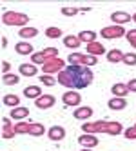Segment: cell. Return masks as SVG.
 I'll return each instance as SVG.
<instances>
[{"mask_svg": "<svg viewBox=\"0 0 136 151\" xmlns=\"http://www.w3.org/2000/svg\"><path fill=\"white\" fill-rule=\"evenodd\" d=\"M58 84H62L67 89H85L93 84L95 80V73L91 71V68L85 66H67L62 73L56 75Z\"/></svg>", "mask_w": 136, "mask_h": 151, "instance_id": "cell-1", "label": "cell"}, {"mask_svg": "<svg viewBox=\"0 0 136 151\" xmlns=\"http://www.w3.org/2000/svg\"><path fill=\"white\" fill-rule=\"evenodd\" d=\"M82 131L83 133H89V135H96V133H105L111 137H118L123 135V126L116 120H96V122H85L82 126Z\"/></svg>", "mask_w": 136, "mask_h": 151, "instance_id": "cell-2", "label": "cell"}, {"mask_svg": "<svg viewBox=\"0 0 136 151\" xmlns=\"http://www.w3.org/2000/svg\"><path fill=\"white\" fill-rule=\"evenodd\" d=\"M29 15L20 13V11H4L2 15V24L4 26H13V27H27Z\"/></svg>", "mask_w": 136, "mask_h": 151, "instance_id": "cell-3", "label": "cell"}, {"mask_svg": "<svg viewBox=\"0 0 136 151\" xmlns=\"http://www.w3.org/2000/svg\"><path fill=\"white\" fill-rule=\"evenodd\" d=\"M100 35L102 38H107V40H116V38H122L127 35V31H125L123 26H116V24H113V26H105V27H102L100 29Z\"/></svg>", "mask_w": 136, "mask_h": 151, "instance_id": "cell-4", "label": "cell"}, {"mask_svg": "<svg viewBox=\"0 0 136 151\" xmlns=\"http://www.w3.org/2000/svg\"><path fill=\"white\" fill-rule=\"evenodd\" d=\"M67 66H66V60L64 58H51V60H47L44 66H42V73L44 75H58V73H62Z\"/></svg>", "mask_w": 136, "mask_h": 151, "instance_id": "cell-5", "label": "cell"}, {"mask_svg": "<svg viewBox=\"0 0 136 151\" xmlns=\"http://www.w3.org/2000/svg\"><path fill=\"white\" fill-rule=\"evenodd\" d=\"M62 102H64L67 107H80V104H82V95H80V91H75V89H69V91H66L64 95H62Z\"/></svg>", "mask_w": 136, "mask_h": 151, "instance_id": "cell-6", "label": "cell"}, {"mask_svg": "<svg viewBox=\"0 0 136 151\" xmlns=\"http://www.w3.org/2000/svg\"><path fill=\"white\" fill-rule=\"evenodd\" d=\"M47 138L51 142H62L66 138V127L64 126H51L47 129Z\"/></svg>", "mask_w": 136, "mask_h": 151, "instance_id": "cell-7", "label": "cell"}, {"mask_svg": "<svg viewBox=\"0 0 136 151\" xmlns=\"http://www.w3.org/2000/svg\"><path fill=\"white\" fill-rule=\"evenodd\" d=\"M16 137L15 126H11V118L9 116H2V138L4 140H11Z\"/></svg>", "mask_w": 136, "mask_h": 151, "instance_id": "cell-8", "label": "cell"}, {"mask_svg": "<svg viewBox=\"0 0 136 151\" xmlns=\"http://www.w3.org/2000/svg\"><path fill=\"white\" fill-rule=\"evenodd\" d=\"M56 104V99H55V95H42L40 99L35 100V106L38 107V109H49V107H53Z\"/></svg>", "mask_w": 136, "mask_h": 151, "instance_id": "cell-9", "label": "cell"}, {"mask_svg": "<svg viewBox=\"0 0 136 151\" xmlns=\"http://www.w3.org/2000/svg\"><path fill=\"white\" fill-rule=\"evenodd\" d=\"M78 144L87 147V149H93V147L98 146V137L96 135H89V133H82L78 137Z\"/></svg>", "mask_w": 136, "mask_h": 151, "instance_id": "cell-10", "label": "cell"}, {"mask_svg": "<svg viewBox=\"0 0 136 151\" xmlns=\"http://www.w3.org/2000/svg\"><path fill=\"white\" fill-rule=\"evenodd\" d=\"M111 20H113V24H116V26H123V24L131 22L132 17L127 11H113L111 13Z\"/></svg>", "mask_w": 136, "mask_h": 151, "instance_id": "cell-11", "label": "cell"}, {"mask_svg": "<svg viewBox=\"0 0 136 151\" xmlns=\"http://www.w3.org/2000/svg\"><path fill=\"white\" fill-rule=\"evenodd\" d=\"M73 116H75L76 120H89L93 116V107L91 106H80L73 111Z\"/></svg>", "mask_w": 136, "mask_h": 151, "instance_id": "cell-12", "label": "cell"}, {"mask_svg": "<svg viewBox=\"0 0 136 151\" xmlns=\"http://www.w3.org/2000/svg\"><path fill=\"white\" fill-rule=\"evenodd\" d=\"M96 37H98V33L93 29H82L78 33V38L82 44H93V42H96Z\"/></svg>", "mask_w": 136, "mask_h": 151, "instance_id": "cell-13", "label": "cell"}, {"mask_svg": "<svg viewBox=\"0 0 136 151\" xmlns=\"http://www.w3.org/2000/svg\"><path fill=\"white\" fill-rule=\"evenodd\" d=\"M15 51L18 53V55H35V49H33V44H29V42H26V40H20L18 44H15Z\"/></svg>", "mask_w": 136, "mask_h": 151, "instance_id": "cell-14", "label": "cell"}, {"mask_svg": "<svg viewBox=\"0 0 136 151\" xmlns=\"http://www.w3.org/2000/svg\"><path fill=\"white\" fill-rule=\"evenodd\" d=\"M27 116H29V109L24 107V106H18V107H15V109H11V115H9V118H13V120H16V122H22Z\"/></svg>", "mask_w": 136, "mask_h": 151, "instance_id": "cell-15", "label": "cell"}, {"mask_svg": "<svg viewBox=\"0 0 136 151\" xmlns=\"http://www.w3.org/2000/svg\"><path fill=\"white\" fill-rule=\"evenodd\" d=\"M111 93H113V96H120V99H125V96H127V93H131V91H129V88H127V84L116 82V84H113Z\"/></svg>", "mask_w": 136, "mask_h": 151, "instance_id": "cell-16", "label": "cell"}, {"mask_svg": "<svg viewBox=\"0 0 136 151\" xmlns=\"http://www.w3.org/2000/svg\"><path fill=\"white\" fill-rule=\"evenodd\" d=\"M107 107H109V109H113V111H122V109L127 107V100L120 99V96H113V99L107 102Z\"/></svg>", "mask_w": 136, "mask_h": 151, "instance_id": "cell-17", "label": "cell"}, {"mask_svg": "<svg viewBox=\"0 0 136 151\" xmlns=\"http://www.w3.org/2000/svg\"><path fill=\"white\" fill-rule=\"evenodd\" d=\"M18 73L22 75V77H36L38 66H35V64H20Z\"/></svg>", "mask_w": 136, "mask_h": 151, "instance_id": "cell-18", "label": "cell"}, {"mask_svg": "<svg viewBox=\"0 0 136 151\" xmlns=\"http://www.w3.org/2000/svg\"><path fill=\"white\" fill-rule=\"evenodd\" d=\"M42 95H44V93H42L40 86H27V88L24 89V96H26V99H31V100L40 99Z\"/></svg>", "mask_w": 136, "mask_h": 151, "instance_id": "cell-19", "label": "cell"}, {"mask_svg": "<svg viewBox=\"0 0 136 151\" xmlns=\"http://www.w3.org/2000/svg\"><path fill=\"white\" fill-rule=\"evenodd\" d=\"M27 135H31V137H42V135H47V129L44 127V124H40V122H31Z\"/></svg>", "mask_w": 136, "mask_h": 151, "instance_id": "cell-20", "label": "cell"}, {"mask_svg": "<svg viewBox=\"0 0 136 151\" xmlns=\"http://www.w3.org/2000/svg\"><path fill=\"white\" fill-rule=\"evenodd\" d=\"M87 55H93V57H100V55H105V47L100 42H93V44H87Z\"/></svg>", "mask_w": 136, "mask_h": 151, "instance_id": "cell-21", "label": "cell"}, {"mask_svg": "<svg viewBox=\"0 0 136 151\" xmlns=\"http://www.w3.org/2000/svg\"><path fill=\"white\" fill-rule=\"evenodd\" d=\"M38 35V29L36 27H31V26H27V27H22V29H18V37L22 38V40H29V38H35Z\"/></svg>", "mask_w": 136, "mask_h": 151, "instance_id": "cell-22", "label": "cell"}, {"mask_svg": "<svg viewBox=\"0 0 136 151\" xmlns=\"http://www.w3.org/2000/svg\"><path fill=\"white\" fill-rule=\"evenodd\" d=\"M64 46H66L67 49H76V47L82 46V42H80L78 35H66V37H64Z\"/></svg>", "mask_w": 136, "mask_h": 151, "instance_id": "cell-23", "label": "cell"}, {"mask_svg": "<svg viewBox=\"0 0 136 151\" xmlns=\"http://www.w3.org/2000/svg\"><path fill=\"white\" fill-rule=\"evenodd\" d=\"M123 57H125V53L120 51V49H111L107 53V60L111 64H118V62H123Z\"/></svg>", "mask_w": 136, "mask_h": 151, "instance_id": "cell-24", "label": "cell"}, {"mask_svg": "<svg viewBox=\"0 0 136 151\" xmlns=\"http://www.w3.org/2000/svg\"><path fill=\"white\" fill-rule=\"evenodd\" d=\"M2 104L11 107V109H15V107H18V104H20V96L18 95H4Z\"/></svg>", "mask_w": 136, "mask_h": 151, "instance_id": "cell-25", "label": "cell"}, {"mask_svg": "<svg viewBox=\"0 0 136 151\" xmlns=\"http://www.w3.org/2000/svg\"><path fill=\"white\" fill-rule=\"evenodd\" d=\"M69 66H82L83 64V53H71L67 57Z\"/></svg>", "mask_w": 136, "mask_h": 151, "instance_id": "cell-26", "label": "cell"}, {"mask_svg": "<svg viewBox=\"0 0 136 151\" xmlns=\"http://www.w3.org/2000/svg\"><path fill=\"white\" fill-rule=\"evenodd\" d=\"M2 82L6 86H16L20 82V77L15 75V73H7V75H2Z\"/></svg>", "mask_w": 136, "mask_h": 151, "instance_id": "cell-27", "label": "cell"}, {"mask_svg": "<svg viewBox=\"0 0 136 151\" xmlns=\"http://www.w3.org/2000/svg\"><path fill=\"white\" fill-rule=\"evenodd\" d=\"M46 37H47V38L56 40V38H60V37H62V29H60V27H55V26H51V27H47V29H46Z\"/></svg>", "mask_w": 136, "mask_h": 151, "instance_id": "cell-28", "label": "cell"}, {"mask_svg": "<svg viewBox=\"0 0 136 151\" xmlns=\"http://www.w3.org/2000/svg\"><path fill=\"white\" fill-rule=\"evenodd\" d=\"M29 124L31 122H16L15 124V131H16V135H27V131H29Z\"/></svg>", "mask_w": 136, "mask_h": 151, "instance_id": "cell-29", "label": "cell"}, {"mask_svg": "<svg viewBox=\"0 0 136 151\" xmlns=\"http://www.w3.org/2000/svg\"><path fill=\"white\" fill-rule=\"evenodd\" d=\"M42 55H44L46 60L56 58V57H58V49H56V47H46V49H42Z\"/></svg>", "mask_w": 136, "mask_h": 151, "instance_id": "cell-30", "label": "cell"}, {"mask_svg": "<svg viewBox=\"0 0 136 151\" xmlns=\"http://www.w3.org/2000/svg\"><path fill=\"white\" fill-rule=\"evenodd\" d=\"M40 82L44 86H47V88H51V86H55L58 80L53 77V75H40Z\"/></svg>", "mask_w": 136, "mask_h": 151, "instance_id": "cell-31", "label": "cell"}, {"mask_svg": "<svg viewBox=\"0 0 136 151\" xmlns=\"http://www.w3.org/2000/svg\"><path fill=\"white\" fill-rule=\"evenodd\" d=\"M96 64H98V58H96V57H93V55H83V64H82V66L93 68V66H96Z\"/></svg>", "mask_w": 136, "mask_h": 151, "instance_id": "cell-32", "label": "cell"}, {"mask_svg": "<svg viewBox=\"0 0 136 151\" xmlns=\"http://www.w3.org/2000/svg\"><path fill=\"white\" fill-rule=\"evenodd\" d=\"M60 13L62 15H66V17H75L80 13V7H62L60 9Z\"/></svg>", "mask_w": 136, "mask_h": 151, "instance_id": "cell-33", "label": "cell"}, {"mask_svg": "<svg viewBox=\"0 0 136 151\" xmlns=\"http://www.w3.org/2000/svg\"><path fill=\"white\" fill-rule=\"evenodd\" d=\"M123 64L125 66H136V53H125Z\"/></svg>", "mask_w": 136, "mask_h": 151, "instance_id": "cell-34", "label": "cell"}, {"mask_svg": "<svg viewBox=\"0 0 136 151\" xmlns=\"http://www.w3.org/2000/svg\"><path fill=\"white\" fill-rule=\"evenodd\" d=\"M123 137L127 140H136V126H131L123 131Z\"/></svg>", "mask_w": 136, "mask_h": 151, "instance_id": "cell-35", "label": "cell"}, {"mask_svg": "<svg viewBox=\"0 0 136 151\" xmlns=\"http://www.w3.org/2000/svg\"><path fill=\"white\" fill-rule=\"evenodd\" d=\"M125 37H127V42H129V44L136 49V29H129Z\"/></svg>", "mask_w": 136, "mask_h": 151, "instance_id": "cell-36", "label": "cell"}, {"mask_svg": "<svg viewBox=\"0 0 136 151\" xmlns=\"http://www.w3.org/2000/svg\"><path fill=\"white\" fill-rule=\"evenodd\" d=\"M9 71H11V64L7 60H2V75H7Z\"/></svg>", "mask_w": 136, "mask_h": 151, "instance_id": "cell-37", "label": "cell"}, {"mask_svg": "<svg viewBox=\"0 0 136 151\" xmlns=\"http://www.w3.org/2000/svg\"><path fill=\"white\" fill-rule=\"evenodd\" d=\"M127 88H129L131 93H136V78H131V80L127 82Z\"/></svg>", "mask_w": 136, "mask_h": 151, "instance_id": "cell-38", "label": "cell"}, {"mask_svg": "<svg viewBox=\"0 0 136 151\" xmlns=\"http://www.w3.org/2000/svg\"><path fill=\"white\" fill-rule=\"evenodd\" d=\"M2 47H7V38L2 37Z\"/></svg>", "mask_w": 136, "mask_h": 151, "instance_id": "cell-39", "label": "cell"}, {"mask_svg": "<svg viewBox=\"0 0 136 151\" xmlns=\"http://www.w3.org/2000/svg\"><path fill=\"white\" fill-rule=\"evenodd\" d=\"M80 151H95V149H87V147H82Z\"/></svg>", "mask_w": 136, "mask_h": 151, "instance_id": "cell-40", "label": "cell"}, {"mask_svg": "<svg viewBox=\"0 0 136 151\" xmlns=\"http://www.w3.org/2000/svg\"><path fill=\"white\" fill-rule=\"evenodd\" d=\"M132 20H134V22H136V13H134V15H132Z\"/></svg>", "mask_w": 136, "mask_h": 151, "instance_id": "cell-41", "label": "cell"}, {"mask_svg": "<svg viewBox=\"0 0 136 151\" xmlns=\"http://www.w3.org/2000/svg\"><path fill=\"white\" fill-rule=\"evenodd\" d=\"M134 126H136V124H134Z\"/></svg>", "mask_w": 136, "mask_h": 151, "instance_id": "cell-42", "label": "cell"}]
</instances>
